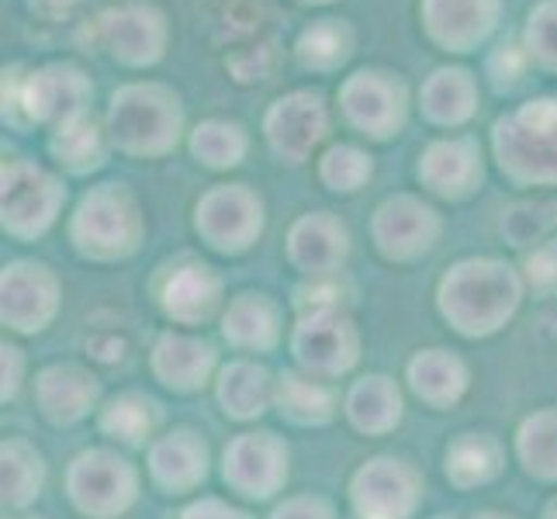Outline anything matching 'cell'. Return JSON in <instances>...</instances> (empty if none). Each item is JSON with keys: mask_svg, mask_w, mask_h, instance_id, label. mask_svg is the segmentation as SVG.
Returning <instances> with one entry per match:
<instances>
[{"mask_svg": "<svg viewBox=\"0 0 557 519\" xmlns=\"http://www.w3.org/2000/svg\"><path fill=\"white\" fill-rule=\"evenodd\" d=\"M184 104L181 94L157 81L125 84L111 94L108 139L128 157H166L181 143Z\"/></svg>", "mask_w": 557, "mask_h": 519, "instance_id": "1", "label": "cell"}, {"mask_svg": "<svg viewBox=\"0 0 557 519\" xmlns=\"http://www.w3.org/2000/svg\"><path fill=\"white\" fill-rule=\"evenodd\" d=\"M498 170L520 187L557 184V98H536L512 108L492 125Z\"/></svg>", "mask_w": 557, "mask_h": 519, "instance_id": "2", "label": "cell"}, {"mask_svg": "<svg viewBox=\"0 0 557 519\" xmlns=\"http://www.w3.org/2000/svg\"><path fill=\"white\" fill-rule=\"evenodd\" d=\"M523 284L498 260H465L440 281V309L460 333H492L520 305Z\"/></svg>", "mask_w": 557, "mask_h": 519, "instance_id": "3", "label": "cell"}, {"mask_svg": "<svg viewBox=\"0 0 557 519\" xmlns=\"http://www.w3.org/2000/svg\"><path fill=\"white\" fill-rule=\"evenodd\" d=\"M94 84L73 63H46L28 76L4 70V111H22L32 125H63L90 111Z\"/></svg>", "mask_w": 557, "mask_h": 519, "instance_id": "4", "label": "cell"}, {"mask_svg": "<svg viewBox=\"0 0 557 519\" xmlns=\"http://www.w3.org/2000/svg\"><path fill=\"white\" fill-rule=\"evenodd\" d=\"M70 239L90 260H122L143 239V215L122 184H101L84 195L70 222Z\"/></svg>", "mask_w": 557, "mask_h": 519, "instance_id": "5", "label": "cell"}, {"mask_svg": "<svg viewBox=\"0 0 557 519\" xmlns=\"http://www.w3.org/2000/svg\"><path fill=\"white\" fill-rule=\"evenodd\" d=\"M339 111L368 139H392L409 119V87L392 70H357L339 84Z\"/></svg>", "mask_w": 557, "mask_h": 519, "instance_id": "6", "label": "cell"}, {"mask_svg": "<svg viewBox=\"0 0 557 519\" xmlns=\"http://www.w3.org/2000/svg\"><path fill=\"white\" fill-rule=\"evenodd\" d=\"M4 228L17 239H35L49 233V225L60 215L66 201V187L60 177H52L46 166L32 160H8L4 163Z\"/></svg>", "mask_w": 557, "mask_h": 519, "instance_id": "7", "label": "cell"}, {"mask_svg": "<svg viewBox=\"0 0 557 519\" xmlns=\"http://www.w3.org/2000/svg\"><path fill=\"white\" fill-rule=\"evenodd\" d=\"M94 32H98V42L108 49L111 60L128 70L157 66L166 55L170 42V25L163 11L143 4V0L101 11L98 22H94Z\"/></svg>", "mask_w": 557, "mask_h": 519, "instance_id": "8", "label": "cell"}, {"mask_svg": "<svg viewBox=\"0 0 557 519\" xmlns=\"http://www.w3.org/2000/svg\"><path fill=\"white\" fill-rule=\"evenodd\" d=\"M195 228L222 254H243L263 233V201L246 184H219L198 201Z\"/></svg>", "mask_w": 557, "mask_h": 519, "instance_id": "9", "label": "cell"}, {"mask_svg": "<svg viewBox=\"0 0 557 519\" xmlns=\"http://www.w3.org/2000/svg\"><path fill=\"white\" fill-rule=\"evenodd\" d=\"M330 132V104L319 90H292L263 114V136L287 163H305Z\"/></svg>", "mask_w": 557, "mask_h": 519, "instance_id": "10", "label": "cell"}, {"mask_svg": "<svg viewBox=\"0 0 557 519\" xmlns=\"http://www.w3.org/2000/svg\"><path fill=\"white\" fill-rule=\"evenodd\" d=\"M419 17L436 49L468 55L495 35L503 0H422Z\"/></svg>", "mask_w": 557, "mask_h": 519, "instance_id": "11", "label": "cell"}, {"mask_svg": "<svg viewBox=\"0 0 557 519\" xmlns=\"http://www.w3.org/2000/svg\"><path fill=\"white\" fill-rule=\"evenodd\" d=\"M371 233L377 249L388 260H416L430 254L440 239V215L412 195H395L374 211Z\"/></svg>", "mask_w": 557, "mask_h": 519, "instance_id": "12", "label": "cell"}, {"mask_svg": "<svg viewBox=\"0 0 557 519\" xmlns=\"http://www.w3.org/2000/svg\"><path fill=\"white\" fill-rule=\"evenodd\" d=\"M70 492L73 503L90 516H114L128 509L132 495H136V474L125 465L122 457L90 450L81 454L70 468Z\"/></svg>", "mask_w": 557, "mask_h": 519, "instance_id": "13", "label": "cell"}, {"mask_svg": "<svg viewBox=\"0 0 557 519\" xmlns=\"http://www.w3.org/2000/svg\"><path fill=\"white\" fill-rule=\"evenodd\" d=\"M419 498V478L401 460L377 457L354 478V506L360 519H406Z\"/></svg>", "mask_w": 557, "mask_h": 519, "instance_id": "14", "label": "cell"}, {"mask_svg": "<svg viewBox=\"0 0 557 519\" xmlns=\"http://www.w3.org/2000/svg\"><path fill=\"white\" fill-rule=\"evenodd\" d=\"M295 354L315 374H343L357 360V333L350 319H343L336 309L301 316L295 333Z\"/></svg>", "mask_w": 557, "mask_h": 519, "instance_id": "15", "label": "cell"}, {"mask_svg": "<svg viewBox=\"0 0 557 519\" xmlns=\"http://www.w3.org/2000/svg\"><path fill=\"white\" fill-rule=\"evenodd\" d=\"M416 173L440 198H471L482 184V149L474 139H436L422 149Z\"/></svg>", "mask_w": 557, "mask_h": 519, "instance_id": "16", "label": "cell"}, {"mask_svg": "<svg viewBox=\"0 0 557 519\" xmlns=\"http://www.w3.org/2000/svg\"><path fill=\"white\" fill-rule=\"evenodd\" d=\"M287 474V450L274 433H246L225 450V482L243 495H274Z\"/></svg>", "mask_w": 557, "mask_h": 519, "instance_id": "17", "label": "cell"}, {"mask_svg": "<svg viewBox=\"0 0 557 519\" xmlns=\"http://www.w3.org/2000/svg\"><path fill=\"white\" fill-rule=\"evenodd\" d=\"M55 277L42 263H11L4 267V322L14 330H42L55 312Z\"/></svg>", "mask_w": 557, "mask_h": 519, "instance_id": "18", "label": "cell"}, {"mask_svg": "<svg viewBox=\"0 0 557 519\" xmlns=\"http://www.w3.org/2000/svg\"><path fill=\"white\" fill-rule=\"evenodd\" d=\"M347 249H350L347 228L330 211H312V215L298 219L292 225V236H287V257H292L298 271L312 277L333 274L347 260Z\"/></svg>", "mask_w": 557, "mask_h": 519, "instance_id": "19", "label": "cell"}, {"mask_svg": "<svg viewBox=\"0 0 557 519\" xmlns=\"http://www.w3.org/2000/svg\"><path fill=\"white\" fill-rule=\"evenodd\" d=\"M419 108L426 122L440 128H460L478 111V81L465 66H440L426 76L419 90Z\"/></svg>", "mask_w": 557, "mask_h": 519, "instance_id": "20", "label": "cell"}, {"mask_svg": "<svg viewBox=\"0 0 557 519\" xmlns=\"http://www.w3.org/2000/svg\"><path fill=\"white\" fill-rule=\"evenodd\" d=\"M354 49H357V35L343 17H319V22L301 28L295 42V60L301 70L336 73L350 63Z\"/></svg>", "mask_w": 557, "mask_h": 519, "instance_id": "21", "label": "cell"}, {"mask_svg": "<svg viewBox=\"0 0 557 519\" xmlns=\"http://www.w3.org/2000/svg\"><path fill=\"white\" fill-rule=\"evenodd\" d=\"M108 143H111L108 128H101L98 119L87 111L81 119H70L52 128L49 152L55 157V163L66 166L70 173H90V170L104 166Z\"/></svg>", "mask_w": 557, "mask_h": 519, "instance_id": "22", "label": "cell"}, {"mask_svg": "<svg viewBox=\"0 0 557 519\" xmlns=\"http://www.w3.org/2000/svg\"><path fill=\"white\" fill-rule=\"evenodd\" d=\"M222 284L219 277L201 263H187L181 271L170 274L163 287V309L181 322H201L215 312Z\"/></svg>", "mask_w": 557, "mask_h": 519, "instance_id": "23", "label": "cell"}, {"mask_svg": "<svg viewBox=\"0 0 557 519\" xmlns=\"http://www.w3.org/2000/svg\"><path fill=\"white\" fill-rule=\"evenodd\" d=\"M211 363H215V354H211V346L201 343V339H190V336H163L157 354H152V368L157 374L170 384V388H181V392H190V388H201Z\"/></svg>", "mask_w": 557, "mask_h": 519, "instance_id": "24", "label": "cell"}, {"mask_svg": "<svg viewBox=\"0 0 557 519\" xmlns=\"http://www.w3.org/2000/svg\"><path fill=\"white\" fill-rule=\"evenodd\" d=\"M205 460L208 454L201 440L190 430H177L152 447V474H157L166 489L184 492L205 478Z\"/></svg>", "mask_w": 557, "mask_h": 519, "instance_id": "25", "label": "cell"}, {"mask_svg": "<svg viewBox=\"0 0 557 519\" xmlns=\"http://www.w3.org/2000/svg\"><path fill=\"white\" fill-rule=\"evenodd\" d=\"M94 398H98V384L76 368H49L38 378V401H42L46 416L55 422L81 419L94 406Z\"/></svg>", "mask_w": 557, "mask_h": 519, "instance_id": "26", "label": "cell"}, {"mask_svg": "<svg viewBox=\"0 0 557 519\" xmlns=\"http://www.w3.org/2000/svg\"><path fill=\"white\" fill-rule=\"evenodd\" d=\"M409 378L419 398L433 401V406H450L460 398L468 384V371L457 357L447 350H426L409 363Z\"/></svg>", "mask_w": 557, "mask_h": 519, "instance_id": "27", "label": "cell"}, {"mask_svg": "<svg viewBox=\"0 0 557 519\" xmlns=\"http://www.w3.org/2000/svg\"><path fill=\"white\" fill-rule=\"evenodd\" d=\"M249 149V136L239 122L208 119L190 132V157L208 170H233L243 163Z\"/></svg>", "mask_w": 557, "mask_h": 519, "instance_id": "28", "label": "cell"}, {"mask_svg": "<svg viewBox=\"0 0 557 519\" xmlns=\"http://www.w3.org/2000/svg\"><path fill=\"white\" fill-rule=\"evenodd\" d=\"M222 330L236 346H257V350H263V346L277 339V309L263 295H239L228 305Z\"/></svg>", "mask_w": 557, "mask_h": 519, "instance_id": "29", "label": "cell"}, {"mask_svg": "<svg viewBox=\"0 0 557 519\" xmlns=\"http://www.w3.org/2000/svg\"><path fill=\"white\" fill-rule=\"evenodd\" d=\"M347 409H350L354 427L368 430V433H384L398 422L401 398L388 378H363L350 392Z\"/></svg>", "mask_w": 557, "mask_h": 519, "instance_id": "30", "label": "cell"}, {"mask_svg": "<svg viewBox=\"0 0 557 519\" xmlns=\"http://www.w3.org/2000/svg\"><path fill=\"white\" fill-rule=\"evenodd\" d=\"M219 398L228 416L253 419L267 409V401H271V381H267V374L253 368V363H233V368H225L222 374Z\"/></svg>", "mask_w": 557, "mask_h": 519, "instance_id": "31", "label": "cell"}, {"mask_svg": "<svg viewBox=\"0 0 557 519\" xmlns=\"http://www.w3.org/2000/svg\"><path fill=\"white\" fill-rule=\"evenodd\" d=\"M498 465H503V454H498L495 440L478 433H465L447 450V474L457 485H482L498 474Z\"/></svg>", "mask_w": 557, "mask_h": 519, "instance_id": "32", "label": "cell"}, {"mask_svg": "<svg viewBox=\"0 0 557 519\" xmlns=\"http://www.w3.org/2000/svg\"><path fill=\"white\" fill-rule=\"evenodd\" d=\"M557 228V198H533L503 211V236L509 246H544Z\"/></svg>", "mask_w": 557, "mask_h": 519, "instance_id": "33", "label": "cell"}, {"mask_svg": "<svg viewBox=\"0 0 557 519\" xmlns=\"http://www.w3.org/2000/svg\"><path fill=\"white\" fill-rule=\"evenodd\" d=\"M371 173H374L371 152H363L360 146H350V143L333 146L319 163L322 184L336 190V195H354V190H360L371 181Z\"/></svg>", "mask_w": 557, "mask_h": 519, "instance_id": "34", "label": "cell"}, {"mask_svg": "<svg viewBox=\"0 0 557 519\" xmlns=\"http://www.w3.org/2000/svg\"><path fill=\"white\" fill-rule=\"evenodd\" d=\"M520 454L533 474L557 478V412H541L523 422Z\"/></svg>", "mask_w": 557, "mask_h": 519, "instance_id": "35", "label": "cell"}, {"mask_svg": "<svg viewBox=\"0 0 557 519\" xmlns=\"http://www.w3.org/2000/svg\"><path fill=\"white\" fill-rule=\"evenodd\" d=\"M523 49L536 70L557 73V0L533 4L523 25Z\"/></svg>", "mask_w": 557, "mask_h": 519, "instance_id": "36", "label": "cell"}, {"mask_svg": "<svg viewBox=\"0 0 557 519\" xmlns=\"http://www.w3.org/2000/svg\"><path fill=\"white\" fill-rule=\"evenodd\" d=\"M42 485V460L25 444H4V503L25 506Z\"/></svg>", "mask_w": 557, "mask_h": 519, "instance_id": "37", "label": "cell"}, {"mask_svg": "<svg viewBox=\"0 0 557 519\" xmlns=\"http://www.w3.org/2000/svg\"><path fill=\"white\" fill-rule=\"evenodd\" d=\"M277 398H281V409L292 419H298V422H322V419H330V412H333V395L325 392L322 384L305 381L298 374H284L281 378Z\"/></svg>", "mask_w": 557, "mask_h": 519, "instance_id": "38", "label": "cell"}, {"mask_svg": "<svg viewBox=\"0 0 557 519\" xmlns=\"http://www.w3.org/2000/svg\"><path fill=\"white\" fill-rule=\"evenodd\" d=\"M152 422H157V416H152V406L146 398L139 395H125V398H114L111 406L104 409V419L101 427L111 433L125 440V444H143V440L149 436Z\"/></svg>", "mask_w": 557, "mask_h": 519, "instance_id": "39", "label": "cell"}, {"mask_svg": "<svg viewBox=\"0 0 557 519\" xmlns=\"http://www.w3.org/2000/svg\"><path fill=\"white\" fill-rule=\"evenodd\" d=\"M530 55L523 46H503V49H495L488 55V76H492V84L495 90H512L516 84L523 81V73L530 70Z\"/></svg>", "mask_w": 557, "mask_h": 519, "instance_id": "40", "label": "cell"}, {"mask_svg": "<svg viewBox=\"0 0 557 519\" xmlns=\"http://www.w3.org/2000/svg\"><path fill=\"white\" fill-rule=\"evenodd\" d=\"M527 281L533 292H541V295L557 292V243L536 246L527 257Z\"/></svg>", "mask_w": 557, "mask_h": 519, "instance_id": "41", "label": "cell"}, {"mask_svg": "<svg viewBox=\"0 0 557 519\" xmlns=\"http://www.w3.org/2000/svg\"><path fill=\"white\" fill-rule=\"evenodd\" d=\"M28 11L42 22H70L84 0H25Z\"/></svg>", "mask_w": 557, "mask_h": 519, "instance_id": "42", "label": "cell"}, {"mask_svg": "<svg viewBox=\"0 0 557 519\" xmlns=\"http://www.w3.org/2000/svg\"><path fill=\"white\" fill-rule=\"evenodd\" d=\"M274 519H333V512L319 498H292L274 512Z\"/></svg>", "mask_w": 557, "mask_h": 519, "instance_id": "43", "label": "cell"}, {"mask_svg": "<svg viewBox=\"0 0 557 519\" xmlns=\"http://www.w3.org/2000/svg\"><path fill=\"white\" fill-rule=\"evenodd\" d=\"M184 519H249V516L239 512V509H228V506L215 503V498H205V503L190 506V509L184 512Z\"/></svg>", "mask_w": 557, "mask_h": 519, "instance_id": "44", "label": "cell"}, {"mask_svg": "<svg viewBox=\"0 0 557 519\" xmlns=\"http://www.w3.org/2000/svg\"><path fill=\"white\" fill-rule=\"evenodd\" d=\"M22 378V350H14V346H4V398H11L17 392V381Z\"/></svg>", "mask_w": 557, "mask_h": 519, "instance_id": "45", "label": "cell"}, {"mask_svg": "<svg viewBox=\"0 0 557 519\" xmlns=\"http://www.w3.org/2000/svg\"><path fill=\"white\" fill-rule=\"evenodd\" d=\"M298 4H305V8H325V4H333V0H298Z\"/></svg>", "mask_w": 557, "mask_h": 519, "instance_id": "46", "label": "cell"}, {"mask_svg": "<svg viewBox=\"0 0 557 519\" xmlns=\"http://www.w3.org/2000/svg\"><path fill=\"white\" fill-rule=\"evenodd\" d=\"M547 519H557V503H554V506L547 509Z\"/></svg>", "mask_w": 557, "mask_h": 519, "instance_id": "47", "label": "cell"}, {"mask_svg": "<svg viewBox=\"0 0 557 519\" xmlns=\"http://www.w3.org/2000/svg\"><path fill=\"white\" fill-rule=\"evenodd\" d=\"M478 519H503V516H478Z\"/></svg>", "mask_w": 557, "mask_h": 519, "instance_id": "48", "label": "cell"}]
</instances>
